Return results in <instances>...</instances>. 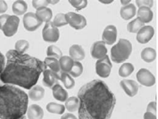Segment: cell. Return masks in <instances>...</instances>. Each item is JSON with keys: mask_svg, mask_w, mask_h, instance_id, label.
<instances>
[{"mask_svg": "<svg viewBox=\"0 0 158 119\" xmlns=\"http://www.w3.org/2000/svg\"><path fill=\"white\" fill-rule=\"evenodd\" d=\"M23 119H25V118H23Z\"/></svg>", "mask_w": 158, "mask_h": 119, "instance_id": "obj_49", "label": "cell"}, {"mask_svg": "<svg viewBox=\"0 0 158 119\" xmlns=\"http://www.w3.org/2000/svg\"><path fill=\"white\" fill-rule=\"evenodd\" d=\"M19 23L20 19L17 15H10L2 29L4 35L6 37L13 36L17 33Z\"/></svg>", "mask_w": 158, "mask_h": 119, "instance_id": "obj_8", "label": "cell"}, {"mask_svg": "<svg viewBox=\"0 0 158 119\" xmlns=\"http://www.w3.org/2000/svg\"><path fill=\"white\" fill-rule=\"evenodd\" d=\"M138 19L143 24L149 23L153 19V12L147 7H139L137 12Z\"/></svg>", "mask_w": 158, "mask_h": 119, "instance_id": "obj_16", "label": "cell"}, {"mask_svg": "<svg viewBox=\"0 0 158 119\" xmlns=\"http://www.w3.org/2000/svg\"><path fill=\"white\" fill-rule=\"evenodd\" d=\"M6 57L5 68L0 74V79L4 84L18 85L30 90L37 84L41 73L47 69L40 60L27 54H20L15 49L7 51Z\"/></svg>", "mask_w": 158, "mask_h": 119, "instance_id": "obj_2", "label": "cell"}, {"mask_svg": "<svg viewBox=\"0 0 158 119\" xmlns=\"http://www.w3.org/2000/svg\"><path fill=\"white\" fill-rule=\"evenodd\" d=\"M117 37V29L115 26L108 25L106 27L102 33V38L105 44L112 45L116 42Z\"/></svg>", "mask_w": 158, "mask_h": 119, "instance_id": "obj_13", "label": "cell"}, {"mask_svg": "<svg viewBox=\"0 0 158 119\" xmlns=\"http://www.w3.org/2000/svg\"><path fill=\"white\" fill-rule=\"evenodd\" d=\"M4 85V83L2 82L1 81V79H0V86H1V85Z\"/></svg>", "mask_w": 158, "mask_h": 119, "instance_id": "obj_48", "label": "cell"}, {"mask_svg": "<svg viewBox=\"0 0 158 119\" xmlns=\"http://www.w3.org/2000/svg\"><path fill=\"white\" fill-rule=\"evenodd\" d=\"M8 6L5 1H0V13H4L7 11Z\"/></svg>", "mask_w": 158, "mask_h": 119, "instance_id": "obj_42", "label": "cell"}, {"mask_svg": "<svg viewBox=\"0 0 158 119\" xmlns=\"http://www.w3.org/2000/svg\"><path fill=\"white\" fill-rule=\"evenodd\" d=\"M45 95V90L40 85H35L29 90L28 96L31 100L34 102H38L43 99Z\"/></svg>", "mask_w": 158, "mask_h": 119, "instance_id": "obj_20", "label": "cell"}, {"mask_svg": "<svg viewBox=\"0 0 158 119\" xmlns=\"http://www.w3.org/2000/svg\"><path fill=\"white\" fill-rule=\"evenodd\" d=\"M121 2V4L122 5V7H124V6H126V5H129L130 4V2L131 1H130V0H122V1H120Z\"/></svg>", "mask_w": 158, "mask_h": 119, "instance_id": "obj_45", "label": "cell"}, {"mask_svg": "<svg viewBox=\"0 0 158 119\" xmlns=\"http://www.w3.org/2000/svg\"><path fill=\"white\" fill-rule=\"evenodd\" d=\"M61 119H78L76 116L72 113H64L61 117Z\"/></svg>", "mask_w": 158, "mask_h": 119, "instance_id": "obj_44", "label": "cell"}, {"mask_svg": "<svg viewBox=\"0 0 158 119\" xmlns=\"http://www.w3.org/2000/svg\"><path fill=\"white\" fill-rule=\"evenodd\" d=\"M48 5L49 4L48 1H35V0L32 1L33 7H34L36 10L41 8V7H47Z\"/></svg>", "mask_w": 158, "mask_h": 119, "instance_id": "obj_38", "label": "cell"}, {"mask_svg": "<svg viewBox=\"0 0 158 119\" xmlns=\"http://www.w3.org/2000/svg\"><path fill=\"white\" fill-rule=\"evenodd\" d=\"M131 43L127 39L121 38L110 49L111 60L116 63H122L129 58L132 53Z\"/></svg>", "mask_w": 158, "mask_h": 119, "instance_id": "obj_4", "label": "cell"}, {"mask_svg": "<svg viewBox=\"0 0 158 119\" xmlns=\"http://www.w3.org/2000/svg\"><path fill=\"white\" fill-rule=\"evenodd\" d=\"M144 26V24H143L140 21L139 19H135L133 20L132 21L127 24V30L129 33H137L138 31L141 29L142 27Z\"/></svg>", "mask_w": 158, "mask_h": 119, "instance_id": "obj_31", "label": "cell"}, {"mask_svg": "<svg viewBox=\"0 0 158 119\" xmlns=\"http://www.w3.org/2000/svg\"><path fill=\"white\" fill-rule=\"evenodd\" d=\"M135 2L138 7H147L149 8H151L153 6V1H152V0H149V1H139V0H137V1H135Z\"/></svg>", "mask_w": 158, "mask_h": 119, "instance_id": "obj_37", "label": "cell"}, {"mask_svg": "<svg viewBox=\"0 0 158 119\" xmlns=\"http://www.w3.org/2000/svg\"><path fill=\"white\" fill-rule=\"evenodd\" d=\"M90 52L94 59L100 60L107 55L108 49L103 41H96L91 47Z\"/></svg>", "mask_w": 158, "mask_h": 119, "instance_id": "obj_12", "label": "cell"}, {"mask_svg": "<svg viewBox=\"0 0 158 119\" xmlns=\"http://www.w3.org/2000/svg\"><path fill=\"white\" fill-rule=\"evenodd\" d=\"M47 56L49 57H54L56 59H60L62 57V51L61 49L55 45L49 46L46 51Z\"/></svg>", "mask_w": 158, "mask_h": 119, "instance_id": "obj_32", "label": "cell"}, {"mask_svg": "<svg viewBox=\"0 0 158 119\" xmlns=\"http://www.w3.org/2000/svg\"><path fill=\"white\" fill-rule=\"evenodd\" d=\"M48 4H51V5H55V4L58 3L59 1L56 0V1H48Z\"/></svg>", "mask_w": 158, "mask_h": 119, "instance_id": "obj_47", "label": "cell"}, {"mask_svg": "<svg viewBox=\"0 0 158 119\" xmlns=\"http://www.w3.org/2000/svg\"><path fill=\"white\" fill-rule=\"evenodd\" d=\"M78 98V119H110L116 103L115 95L100 79L83 85Z\"/></svg>", "mask_w": 158, "mask_h": 119, "instance_id": "obj_1", "label": "cell"}, {"mask_svg": "<svg viewBox=\"0 0 158 119\" xmlns=\"http://www.w3.org/2000/svg\"><path fill=\"white\" fill-rule=\"evenodd\" d=\"M59 80L62 81L66 89H72L75 86V80L68 73L61 71L59 73Z\"/></svg>", "mask_w": 158, "mask_h": 119, "instance_id": "obj_25", "label": "cell"}, {"mask_svg": "<svg viewBox=\"0 0 158 119\" xmlns=\"http://www.w3.org/2000/svg\"><path fill=\"white\" fill-rule=\"evenodd\" d=\"M68 2L73 7L78 11L84 9L88 5V1L86 0H70Z\"/></svg>", "mask_w": 158, "mask_h": 119, "instance_id": "obj_36", "label": "cell"}, {"mask_svg": "<svg viewBox=\"0 0 158 119\" xmlns=\"http://www.w3.org/2000/svg\"><path fill=\"white\" fill-rule=\"evenodd\" d=\"M138 82L146 87H152L155 84V77L147 68H141L136 74Z\"/></svg>", "mask_w": 158, "mask_h": 119, "instance_id": "obj_10", "label": "cell"}, {"mask_svg": "<svg viewBox=\"0 0 158 119\" xmlns=\"http://www.w3.org/2000/svg\"><path fill=\"white\" fill-rule=\"evenodd\" d=\"M27 8H28V6L27 2L24 1H21V0L14 2L12 7L13 13H15V15H23L27 12Z\"/></svg>", "mask_w": 158, "mask_h": 119, "instance_id": "obj_26", "label": "cell"}, {"mask_svg": "<svg viewBox=\"0 0 158 119\" xmlns=\"http://www.w3.org/2000/svg\"><path fill=\"white\" fill-rule=\"evenodd\" d=\"M23 24L24 28L27 31L34 32L39 28L43 22L37 17L36 14L33 12L25 13L23 15Z\"/></svg>", "mask_w": 158, "mask_h": 119, "instance_id": "obj_9", "label": "cell"}, {"mask_svg": "<svg viewBox=\"0 0 158 119\" xmlns=\"http://www.w3.org/2000/svg\"><path fill=\"white\" fill-rule=\"evenodd\" d=\"M29 47V43L26 40H19L15 43V50L20 54H24V52Z\"/></svg>", "mask_w": 158, "mask_h": 119, "instance_id": "obj_34", "label": "cell"}, {"mask_svg": "<svg viewBox=\"0 0 158 119\" xmlns=\"http://www.w3.org/2000/svg\"><path fill=\"white\" fill-rule=\"evenodd\" d=\"M120 86L125 94L130 97L135 96L138 94L139 85L135 81L132 79H123L120 82Z\"/></svg>", "mask_w": 158, "mask_h": 119, "instance_id": "obj_14", "label": "cell"}, {"mask_svg": "<svg viewBox=\"0 0 158 119\" xmlns=\"http://www.w3.org/2000/svg\"><path fill=\"white\" fill-rule=\"evenodd\" d=\"M29 96L13 85L0 86V119H23L27 112Z\"/></svg>", "mask_w": 158, "mask_h": 119, "instance_id": "obj_3", "label": "cell"}, {"mask_svg": "<svg viewBox=\"0 0 158 119\" xmlns=\"http://www.w3.org/2000/svg\"><path fill=\"white\" fill-rule=\"evenodd\" d=\"M141 57L144 62L146 63H152L156 59L157 57V52L155 49L151 47H147L143 49L141 51Z\"/></svg>", "mask_w": 158, "mask_h": 119, "instance_id": "obj_24", "label": "cell"}, {"mask_svg": "<svg viewBox=\"0 0 158 119\" xmlns=\"http://www.w3.org/2000/svg\"><path fill=\"white\" fill-rule=\"evenodd\" d=\"M46 110L50 113L62 115L64 112L65 107L56 102H50L46 105Z\"/></svg>", "mask_w": 158, "mask_h": 119, "instance_id": "obj_29", "label": "cell"}, {"mask_svg": "<svg viewBox=\"0 0 158 119\" xmlns=\"http://www.w3.org/2000/svg\"><path fill=\"white\" fill-rule=\"evenodd\" d=\"M43 83L45 87L52 88L54 85L56 84L57 81L59 80V73L56 74L50 69H45L43 72Z\"/></svg>", "mask_w": 158, "mask_h": 119, "instance_id": "obj_15", "label": "cell"}, {"mask_svg": "<svg viewBox=\"0 0 158 119\" xmlns=\"http://www.w3.org/2000/svg\"><path fill=\"white\" fill-rule=\"evenodd\" d=\"M143 119H157V115L151 113V112H146L144 113Z\"/></svg>", "mask_w": 158, "mask_h": 119, "instance_id": "obj_43", "label": "cell"}, {"mask_svg": "<svg viewBox=\"0 0 158 119\" xmlns=\"http://www.w3.org/2000/svg\"><path fill=\"white\" fill-rule=\"evenodd\" d=\"M134 71V66L131 63H127L122 64L120 66L119 70H118V74L120 77L125 78V77H129Z\"/></svg>", "mask_w": 158, "mask_h": 119, "instance_id": "obj_30", "label": "cell"}, {"mask_svg": "<svg viewBox=\"0 0 158 119\" xmlns=\"http://www.w3.org/2000/svg\"><path fill=\"white\" fill-rule=\"evenodd\" d=\"M27 113L29 119H43L44 116L43 108L37 104H31L28 107Z\"/></svg>", "mask_w": 158, "mask_h": 119, "instance_id": "obj_17", "label": "cell"}, {"mask_svg": "<svg viewBox=\"0 0 158 119\" xmlns=\"http://www.w3.org/2000/svg\"><path fill=\"white\" fill-rule=\"evenodd\" d=\"M5 66V57L0 51V74H2Z\"/></svg>", "mask_w": 158, "mask_h": 119, "instance_id": "obj_40", "label": "cell"}, {"mask_svg": "<svg viewBox=\"0 0 158 119\" xmlns=\"http://www.w3.org/2000/svg\"><path fill=\"white\" fill-rule=\"evenodd\" d=\"M147 112L157 115V103L155 102H152L148 104L147 108Z\"/></svg>", "mask_w": 158, "mask_h": 119, "instance_id": "obj_39", "label": "cell"}, {"mask_svg": "<svg viewBox=\"0 0 158 119\" xmlns=\"http://www.w3.org/2000/svg\"><path fill=\"white\" fill-rule=\"evenodd\" d=\"M97 74L102 78H107L110 76L112 64L109 57L106 55L103 58L98 60L95 65Z\"/></svg>", "mask_w": 158, "mask_h": 119, "instance_id": "obj_7", "label": "cell"}, {"mask_svg": "<svg viewBox=\"0 0 158 119\" xmlns=\"http://www.w3.org/2000/svg\"><path fill=\"white\" fill-rule=\"evenodd\" d=\"M136 14V7L133 4L130 3L129 5L124 6L120 10V15L125 21L131 19Z\"/></svg>", "mask_w": 158, "mask_h": 119, "instance_id": "obj_21", "label": "cell"}, {"mask_svg": "<svg viewBox=\"0 0 158 119\" xmlns=\"http://www.w3.org/2000/svg\"><path fill=\"white\" fill-rule=\"evenodd\" d=\"M65 17H66L68 24H70V27L77 30L84 29L87 24L86 18L84 15L74 13V12H69L66 13Z\"/></svg>", "mask_w": 158, "mask_h": 119, "instance_id": "obj_6", "label": "cell"}, {"mask_svg": "<svg viewBox=\"0 0 158 119\" xmlns=\"http://www.w3.org/2000/svg\"><path fill=\"white\" fill-rule=\"evenodd\" d=\"M53 23H54V26L56 27H63V26H65L68 24V21H67V19H66V17H65V15L64 13H58L56 16L54 17V21H53Z\"/></svg>", "mask_w": 158, "mask_h": 119, "instance_id": "obj_35", "label": "cell"}, {"mask_svg": "<svg viewBox=\"0 0 158 119\" xmlns=\"http://www.w3.org/2000/svg\"><path fill=\"white\" fill-rule=\"evenodd\" d=\"M44 64L46 67H49L50 70H51L53 72L58 74L61 71L60 65H59V60L54 57H46L44 60Z\"/></svg>", "mask_w": 158, "mask_h": 119, "instance_id": "obj_27", "label": "cell"}, {"mask_svg": "<svg viewBox=\"0 0 158 119\" xmlns=\"http://www.w3.org/2000/svg\"><path fill=\"white\" fill-rule=\"evenodd\" d=\"M35 14L42 22L48 23L49 21H51V19H52L53 13L50 8L44 7L37 9Z\"/></svg>", "mask_w": 158, "mask_h": 119, "instance_id": "obj_22", "label": "cell"}, {"mask_svg": "<svg viewBox=\"0 0 158 119\" xmlns=\"http://www.w3.org/2000/svg\"><path fill=\"white\" fill-rule=\"evenodd\" d=\"M83 71H84V67L83 65L79 61H75L73 63V66L70 72L68 73L71 77H78L82 74Z\"/></svg>", "mask_w": 158, "mask_h": 119, "instance_id": "obj_33", "label": "cell"}, {"mask_svg": "<svg viewBox=\"0 0 158 119\" xmlns=\"http://www.w3.org/2000/svg\"><path fill=\"white\" fill-rule=\"evenodd\" d=\"M61 71L69 73L73 66L74 60L70 56H62L59 60Z\"/></svg>", "mask_w": 158, "mask_h": 119, "instance_id": "obj_23", "label": "cell"}, {"mask_svg": "<svg viewBox=\"0 0 158 119\" xmlns=\"http://www.w3.org/2000/svg\"><path fill=\"white\" fill-rule=\"evenodd\" d=\"M65 109L69 112H73L78 110L79 108V99L76 96H71L68 98L65 102Z\"/></svg>", "mask_w": 158, "mask_h": 119, "instance_id": "obj_28", "label": "cell"}, {"mask_svg": "<svg viewBox=\"0 0 158 119\" xmlns=\"http://www.w3.org/2000/svg\"><path fill=\"white\" fill-rule=\"evenodd\" d=\"M52 94L54 98L59 102H66L68 99V93L59 83H56L52 87Z\"/></svg>", "mask_w": 158, "mask_h": 119, "instance_id": "obj_18", "label": "cell"}, {"mask_svg": "<svg viewBox=\"0 0 158 119\" xmlns=\"http://www.w3.org/2000/svg\"><path fill=\"white\" fill-rule=\"evenodd\" d=\"M69 55L70 57L75 61L82 60L85 57L84 49L80 45L74 44L71 46L69 49Z\"/></svg>", "mask_w": 158, "mask_h": 119, "instance_id": "obj_19", "label": "cell"}, {"mask_svg": "<svg viewBox=\"0 0 158 119\" xmlns=\"http://www.w3.org/2000/svg\"><path fill=\"white\" fill-rule=\"evenodd\" d=\"M100 2L101 3H103V4H110V3H112L114 1H112V0H109V1H103V0H100Z\"/></svg>", "mask_w": 158, "mask_h": 119, "instance_id": "obj_46", "label": "cell"}, {"mask_svg": "<svg viewBox=\"0 0 158 119\" xmlns=\"http://www.w3.org/2000/svg\"><path fill=\"white\" fill-rule=\"evenodd\" d=\"M155 35V29L152 26H143L137 33L138 42L142 44H145L152 38Z\"/></svg>", "mask_w": 158, "mask_h": 119, "instance_id": "obj_11", "label": "cell"}, {"mask_svg": "<svg viewBox=\"0 0 158 119\" xmlns=\"http://www.w3.org/2000/svg\"><path fill=\"white\" fill-rule=\"evenodd\" d=\"M60 36L59 30L52 21L45 23L43 29V38L47 43H56Z\"/></svg>", "mask_w": 158, "mask_h": 119, "instance_id": "obj_5", "label": "cell"}, {"mask_svg": "<svg viewBox=\"0 0 158 119\" xmlns=\"http://www.w3.org/2000/svg\"><path fill=\"white\" fill-rule=\"evenodd\" d=\"M10 15H8V14H2L0 15V29L2 30V29L4 24H5L6 21H7V19H8L9 16Z\"/></svg>", "mask_w": 158, "mask_h": 119, "instance_id": "obj_41", "label": "cell"}]
</instances>
